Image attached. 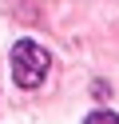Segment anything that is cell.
<instances>
[{
  "instance_id": "6da1fadb",
  "label": "cell",
  "mask_w": 119,
  "mask_h": 124,
  "mask_svg": "<svg viewBox=\"0 0 119 124\" xmlns=\"http://www.w3.org/2000/svg\"><path fill=\"white\" fill-rule=\"evenodd\" d=\"M12 76H16L20 88H36L48 76V52L40 48L36 40H20L12 48Z\"/></svg>"
}]
</instances>
